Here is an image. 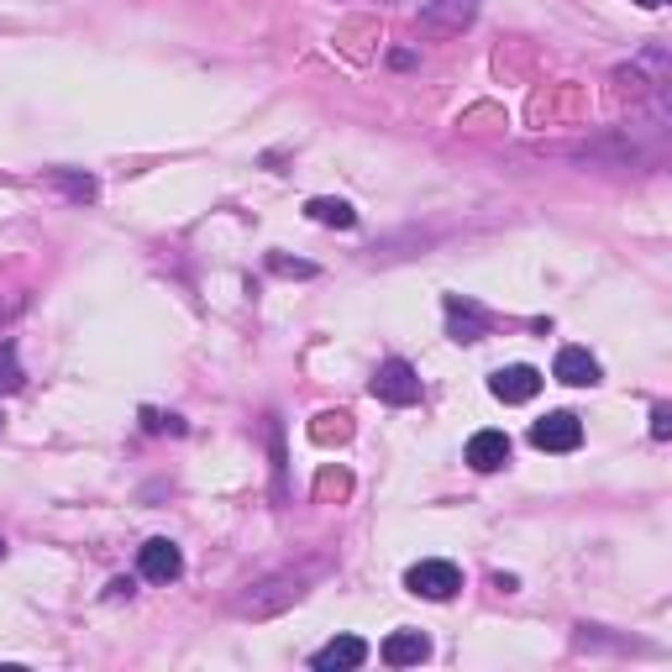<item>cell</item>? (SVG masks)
Instances as JSON below:
<instances>
[{
  "mask_svg": "<svg viewBox=\"0 0 672 672\" xmlns=\"http://www.w3.org/2000/svg\"><path fill=\"white\" fill-rule=\"evenodd\" d=\"M347 473H321V494H331V489H337V494H347Z\"/></svg>",
  "mask_w": 672,
  "mask_h": 672,
  "instance_id": "cell-18",
  "label": "cell"
},
{
  "mask_svg": "<svg viewBox=\"0 0 672 672\" xmlns=\"http://www.w3.org/2000/svg\"><path fill=\"white\" fill-rule=\"evenodd\" d=\"M405 588L410 594H420V599H452L457 588H463V573H457V562H441V557H431V562H415L405 573Z\"/></svg>",
  "mask_w": 672,
  "mask_h": 672,
  "instance_id": "cell-2",
  "label": "cell"
},
{
  "mask_svg": "<svg viewBox=\"0 0 672 672\" xmlns=\"http://www.w3.org/2000/svg\"><path fill=\"white\" fill-rule=\"evenodd\" d=\"M636 5H646V11H657V5H662V0H636Z\"/></svg>",
  "mask_w": 672,
  "mask_h": 672,
  "instance_id": "cell-19",
  "label": "cell"
},
{
  "mask_svg": "<svg viewBox=\"0 0 672 672\" xmlns=\"http://www.w3.org/2000/svg\"><path fill=\"white\" fill-rule=\"evenodd\" d=\"M473 11H478V0H426L420 5V32L452 37V32H463L473 22Z\"/></svg>",
  "mask_w": 672,
  "mask_h": 672,
  "instance_id": "cell-6",
  "label": "cell"
},
{
  "mask_svg": "<svg viewBox=\"0 0 672 672\" xmlns=\"http://www.w3.org/2000/svg\"><path fill=\"white\" fill-rule=\"evenodd\" d=\"M468 463L478 473H499L510 463V437H504V431H478V437L468 441Z\"/></svg>",
  "mask_w": 672,
  "mask_h": 672,
  "instance_id": "cell-11",
  "label": "cell"
},
{
  "mask_svg": "<svg viewBox=\"0 0 672 672\" xmlns=\"http://www.w3.org/2000/svg\"><path fill=\"white\" fill-rule=\"evenodd\" d=\"M48 184H59L63 195H69V200H80V205L100 195V184H95L89 174H80V169H48Z\"/></svg>",
  "mask_w": 672,
  "mask_h": 672,
  "instance_id": "cell-14",
  "label": "cell"
},
{
  "mask_svg": "<svg viewBox=\"0 0 672 672\" xmlns=\"http://www.w3.org/2000/svg\"><path fill=\"white\" fill-rule=\"evenodd\" d=\"M352 437V415L347 410H321L316 420H310V441L316 447H337V441Z\"/></svg>",
  "mask_w": 672,
  "mask_h": 672,
  "instance_id": "cell-13",
  "label": "cell"
},
{
  "mask_svg": "<svg viewBox=\"0 0 672 672\" xmlns=\"http://www.w3.org/2000/svg\"><path fill=\"white\" fill-rule=\"evenodd\" d=\"M530 441H536L541 452H578V447H584V420H578L573 410H552V415H541V420L530 426Z\"/></svg>",
  "mask_w": 672,
  "mask_h": 672,
  "instance_id": "cell-3",
  "label": "cell"
},
{
  "mask_svg": "<svg viewBox=\"0 0 672 672\" xmlns=\"http://www.w3.org/2000/svg\"><path fill=\"white\" fill-rule=\"evenodd\" d=\"M651 437H657V441L672 437V410L668 405H651Z\"/></svg>",
  "mask_w": 672,
  "mask_h": 672,
  "instance_id": "cell-17",
  "label": "cell"
},
{
  "mask_svg": "<svg viewBox=\"0 0 672 672\" xmlns=\"http://www.w3.org/2000/svg\"><path fill=\"white\" fill-rule=\"evenodd\" d=\"M552 374L562 383H573V389H594V383H599V357L588 347H562L552 363Z\"/></svg>",
  "mask_w": 672,
  "mask_h": 672,
  "instance_id": "cell-9",
  "label": "cell"
},
{
  "mask_svg": "<svg viewBox=\"0 0 672 672\" xmlns=\"http://www.w3.org/2000/svg\"><path fill=\"white\" fill-rule=\"evenodd\" d=\"M489 394H494L499 405H526V400L541 394V374L530 363H510V368H499L494 379H489Z\"/></svg>",
  "mask_w": 672,
  "mask_h": 672,
  "instance_id": "cell-5",
  "label": "cell"
},
{
  "mask_svg": "<svg viewBox=\"0 0 672 672\" xmlns=\"http://www.w3.org/2000/svg\"><path fill=\"white\" fill-rule=\"evenodd\" d=\"M489 326H494V316H489L484 305H473L463 294H447V337H452V342H478Z\"/></svg>",
  "mask_w": 672,
  "mask_h": 672,
  "instance_id": "cell-7",
  "label": "cell"
},
{
  "mask_svg": "<svg viewBox=\"0 0 672 672\" xmlns=\"http://www.w3.org/2000/svg\"><path fill=\"white\" fill-rule=\"evenodd\" d=\"M268 268H273V273H284V279H316V264H300V258H279V253L268 258Z\"/></svg>",
  "mask_w": 672,
  "mask_h": 672,
  "instance_id": "cell-16",
  "label": "cell"
},
{
  "mask_svg": "<svg viewBox=\"0 0 672 672\" xmlns=\"http://www.w3.org/2000/svg\"><path fill=\"white\" fill-rule=\"evenodd\" d=\"M0 426H5V415H0Z\"/></svg>",
  "mask_w": 672,
  "mask_h": 672,
  "instance_id": "cell-22",
  "label": "cell"
},
{
  "mask_svg": "<svg viewBox=\"0 0 672 672\" xmlns=\"http://www.w3.org/2000/svg\"><path fill=\"white\" fill-rule=\"evenodd\" d=\"M22 379H27V374H22V363H16V347L0 342V394H16Z\"/></svg>",
  "mask_w": 672,
  "mask_h": 672,
  "instance_id": "cell-15",
  "label": "cell"
},
{
  "mask_svg": "<svg viewBox=\"0 0 672 672\" xmlns=\"http://www.w3.org/2000/svg\"><path fill=\"white\" fill-rule=\"evenodd\" d=\"M368 662V642L363 636H337V642H326L316 657H310V668L316 672H352Z\"/></svg>",
  "mask_w": 672,
  "mask_h": 672,
  "instance_id": "cell-8",
  "label": "cell"
},
{
  "mask_svg": "<svg viewBox=\"0 0 672 672\" xmlns=\"http://www.w3.org/2000/svg\"><path fill=\"white\" fill-rule=\"evenodd\" d=\"M5 310H16V305H5V300H0V316H5Z\"/></svg>",
  "mask_w": 672,
  "mask_h": 672,
  "instance_id": "cell-20",
  "label": "cell"
},
{
  "mask_svg": "<svg viewBox=\"0 0 672 672\" xmlns=\"http://www.w3.org/2000/svg\"><path fill=\"white\" fill-rule=\"evenodd\" d=\"M305 216L321 221V227H337V232H352V227H357V210H352L347 200H331V195H316V200L305 205Z\"/></svg>",
  "mask_w": 672,
  "mask_h": 672,
  "instance_id": "cell-12",
  "label": "cell"
},
{
  "mask_svg": "<svg viewBox=\"0 0 672 672\" xmlns=\"http://www.w3.org/2000/svg\"><path fill=\"white\" fill-rule=\"evenodd\" d=\"M374 400H383V405H415L420 400V374L410 368L405 357H389V363H379V374H374Z\"/></svg>",
  "mask_w": 672,
  "mask_h": 672,
  "instance_id": "cell-1",
  "label": "cell"
},
{
  "mask_svg": "<svg viewBox=\"0 0 672 672\" xmlns=\"http://www.w3.org/2000/svg\"><path fill=\"white\" fill-rule=\"evenodd\" d=\"M137 573H143L147 584H174L179 573H184V552H179L169 536H152V541H143V552H137Z\"/></svg>",
  "mask_w": 672,
  "mask_h": 672,
  "instance_id": "cell-4",
  "label": "cell"
},
{
  "mask_svg": "<svg viewBox=\"0 0 672 672\" xmlns=\"http://www.w3.org/2000/svg\"><path fill=\"white\" fill-rule=\"evenodd\" d=\"M431 657V642L420 636V631H394L389 642H383V662L389 668H420Z\"/></svg>",
  "mask_w": 672,
  "mask_h": 672,
  "instance_id": "cell-10",
  "label": "cell"
},
{
  "mask_svg": "<svg viewBox=\"0 0 672 672\" xmlns=\"http://www.w3.org/2000/svg\"><path fill=\"white\" fill-rule=\"evenodd\" d=\"M0 557H5V536H0Z\"/></svg>",
  "mask_w": 672,
  "mask_h": 672,
  "instance_id": "cell-21",
  "label": "cell"
}]
</instances>
